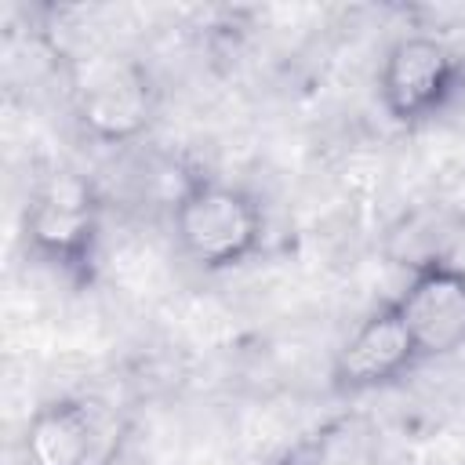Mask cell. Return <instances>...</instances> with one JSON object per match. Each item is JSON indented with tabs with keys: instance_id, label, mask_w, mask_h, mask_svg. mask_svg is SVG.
Listing matches in <instances>:
<instances>
[{
	"instance_id": "1",
	"label": "cell",
	"mask_w": 465,
	"mask_h": 465,
	"mask_svg": "<svg viewBox=\"0 0 465 465\" xmlns=\"http://www.w3.org/2000/svg\"><path fill=\"white\" fill-rule=\"evenodd\" d=\"M171 225L182 254L207 272L243 265L265 240V214L258 200L247 189L214 178H196L178 193Z\"/></svg>"
},
{
	"instance_id": "2",
	"label": "cell",
	"mask_w": 465,
	"mask_h": 465,
	"mask_svg": "<svg viewBox=\"0 0 465 465\" xmlns=\"http://www.w3.org/2000/svg\"><path fill=\"white\" fill-rule=\"evenodd\" d=\"M73 113L94 142H134L156 113V91L145 65L113 51L80 58L73 69Z\"/></svg>"
},
{
	"instance_id": "3",
	"label": "cell",
	"mask_w": 465,
	"mask_h": 465,
	"mask_svg": "<svg viewBox=\"0 0 465 465\" xmlns=\"http://www.w3.org/2000/svg\"><path fill=\"white\" fill-rule=\"evenodd\" d=\"M29 247L73 280H91L98 254V196L76 171L47 174L25 203Z\"/></svg>"
},
{
	"instance_id": "4",
	"label": "cell",
	"mask_w": 465,
	"mask_h": 465,
	"mask_svg": "<svg viewBox=\"0 0 465 465\" xmlns=\"http://www.w3.org/2000/svg\"><path fill=\"white\" fill-rule=\"evenodd\" d=\"M461 87V54L429 33L392 40L378 69V102L396 124H425L440 116Z\"/></svg>"
},
{
	"instance_id": "5",
	"label": "cell",
	"mask_w": 465,
	"mask_h": 465,
	"mask_svg": "<svg viewBox=\"0 0 465 465\" xmlns=\"http://www.w3.org/2000/svg\"><path fill=\"white\" fill-rule=\"evenodd\" d=\"M418 360H440L465 349V265L432 258L411 269L407 287L392 298Z\"/></svg>"
},
{
	"instance_id": "6",
	"label": "cell",
	"mask_w": 465,
	"mask_h": 465,
	"mask_svg": "<svg viewBox=\"0 0 465 465\" xmlns=\"http://www.w3.org/2000/svg\"><path fill=\"white\" fill-rule=\"evenodd\" d=\"M418 363V349L389 302L341 341L331 363V385L338 392H371L400 381Z\"/></svg>"
},
{
	"instance_id": "7",
	"label": "cell",
	"mask_w": 465,
	"mask_h": 465,
	"mask_svg": "<svg viewBox=\"0 0 465 465\" xmlns=\"http://www.w3.org/2000/svg\"><path fill=\"white\" fill-rule=\"evenodd\" d=\"M113 429L87 400H51L40 403L22 432L25 465H105Z\"/></svg>"
}]
</instances>
